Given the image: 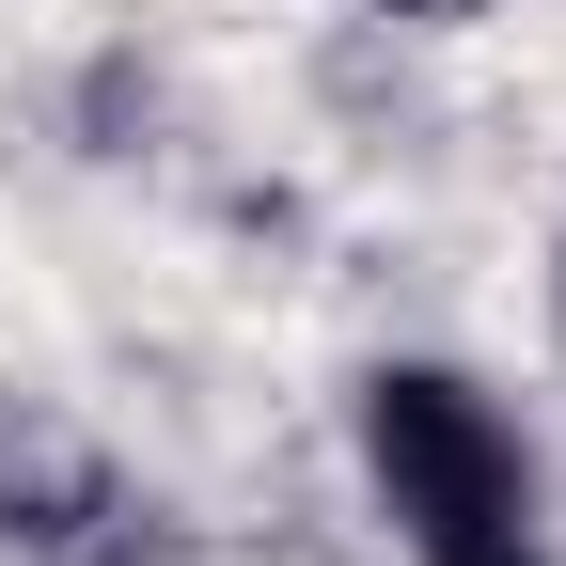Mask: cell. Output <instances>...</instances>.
<instances>
[{"instance_id":"cell-1","label":"cell","mask_w":566,"mask_h":566,"mask_svg":"<svg viewBox=\"0 0 566 566\" xmlns=\"http://www.w3.org/2000/svg\"><path fill=\"white\" fill-rule=\"evenodd\" d=\"M363 472H378L409 566H551L535 457H520V424L488 409L472 378H441V363L363 378Z\"/></svg>"},{"instance_id":"cell-2","label":"cell","mask_w":566,"mask_h":566,"mask_svg":"<svg viewBox=\"0 0 566 566\" xmlns=\"http://www.w3.org/2000/svg\"><path fill=\"white\" fill-rule=\"evenodd\" d=\"M378 17H424V0H378Z\"/></svg>"}]
</instances>
